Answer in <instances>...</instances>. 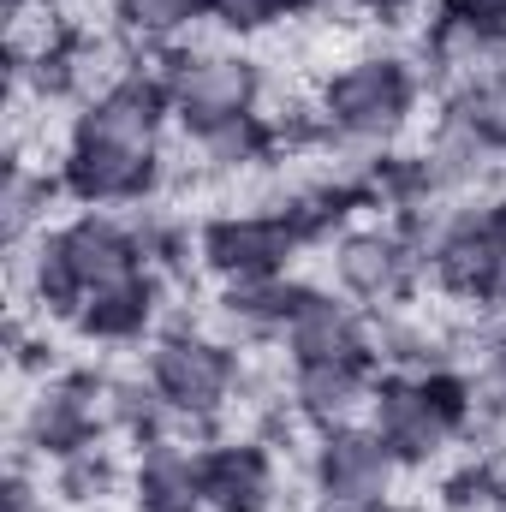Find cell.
<instances>
[{
    "label": "cell",
    "mask_w": 506,
    "mask_h": 512,
    "mask_svg": "<svg viewBox=\"0 0 506 512\" xmlns=\"http://www.w3.org/2000/svg\"><path fill=\"white\" fill-rule=\"evenodd\" d=\"M477 382L453 364L441 370H387L370 399L376 435L399 453V465H429L441 459L459 435L477 429Z\"/></svg>",
    "instance_id": "cell-1"
},
{
    "label": "cell",
    "mask_w": 506,
    "mask_h": 512,
    "mask_svg": "<svg viewBox=\"0 0 506 512\" xmlns=\"http://www.w3.org/2000/svg\"><path fill=\"white\" fill-rule=\"evenodd\" d=\"M417 96H423V72L405 54L376 48V54H358V60L334 66L322 78V90H316V108H322L334 137L364 143V149H387L411 126Z\"/></svg>",
    "instance_id": "cell-2"
},
{
    "label": "cell",
    "mask_w": 506,
    "mask_h": 512,
    "mask_svg": "<svg viewBox=\"0 0 506 512\" xmlns=\"http://www.w3.org/2000/svg\"><path fill=\"white\" fill-rule=\"evenodd\" d=\"M143 376L167 393V405L185 417V423H215L239 387H245V364H239V346L221 340V334H203V328H161L149 340V358H143Z\"/></svg>",
    "instance_id": "cell-3"
},
{
    "label": "cell",
    "mask_w": 506,
    "mask_h": 512,
    "mask_svg": "<svg viewBox=\"0 0 506 512\" xmlns=\"http://www.w3.org/2000/svg\"><path fill=\"white\" fill-rule=\"evenodd\" d=\"M423 268L441 298L477 310L506 280V197H477V203H459L453 215H441L429 233Z\"/></svg>",
    "instance_id": "cell-4"
},
{
    "label": "cell",
    "mask_w": 506,
    "mask_h": 512,
    "mask_svg": "<svg viewBox=\"0 0 506 512\" xmlns=\"http://www.w3.org/2000/svg\"><path fill=\"white\" fill-rule=\"evenodd\" d=\"M60 185L66 197H78L84 209H120V203H149L161 191L167 155L155 143H126V137H102V131L72 126L66 155H60Z\"/></svg>",
    "instance_id": "cell-5"
},
{
    "label": "cell",
    "mask_w": 506,
    "mask_h": 512,
    "mask_svg": "<svg viewBox=\"0 0 506 512\" xmlns=\"http://www.w3.org/2000/svg\"><path fill=\"white\" fill-rule=\"evenodd\" d=\"M298 251H310V239L298 233V221L286 209H227V215H209L197 227V262L221 286L292 274Z\"/></svg>",
    "instance_id": "cell-6"
},
{
    "label": "cell",
    "mask_w": 506,
    "mask_h": 512,
    "mask_svg": "<svg viewBox=\"0 0 506 512\" xmlns=\"http://www.w3.org/2000/svg\"><path fill=\"white\" fill-rule=\"evenodd\" d=\"M167 90H173V120L185 126V137H197L262 108V66L227 48L167 54Z\"/></svg>",
    "instance_id": "cell-7"
},
{
    "label": "cell",
    "mask_w": 506,
    "mask_h": 512,
    "mask_svg": "<svg viewBox=\"0 0 506 512\" xmlns=\"http://www.w3.org/2000/svg\"><path fill=\"white\" fill-rule=\"evenodd\" d=\"M328 262H334V286L346 298H358L364 310H399L417 280L429 274L423 268V245L393 221V227H346L334 245H328Z\"/></svg>",
    "instance_id": "cell-8"
},
{
    "label": "cell",
    "mask_w": 506,
    "mask_h": 512,
    "mask_svg": "<svg viewBox=\"0 0 506 512\" xmlns=\"http://www.w3.org/2000/svg\"><path fill=\"white\" fill-rule=\"evenodd\" d=\"M18 435H24V453H36L48 465L72 459V453H84L96 441H108V423H102V376L66 370V376L42 382V393L24 405Z\"/></svg>",
    "instance_id": "cell-9"
},
{
    "label": "cell",
    "mask_w": 506,
    "mask_h": 512,
    "mask_svg": "<svg viewBox=\"0 0 506 512\" xmlns=\"http://www.w3.org/2000/svg\"><path fill=\"white\" fill-rule=\"evenodd\" d=\"M42 233H48V227H42ZM48 245H54L60 262L72 268V280H78L84 298L102 292V286H120V280H131V274L149 268L143 239H137V221H120V215H108V209L72 215L66 227L48 233Z\"/></svg>",
    "instance_id": "cell-10"
},
{
    "label": "cell",
    "mask_w": 506,
    "mask_h": 512,
    "mask_svg": "<svg viewBox=\"0 0 506 512\" xmlns=\"http://www.w3.org/2000/svg\"><path fill=\"white\" fill-rule=\"evenodd\" d=\"M399 453L376 435V423H340L322 429L310 447V483L316 495H364V501H387L393 477H399Z\"/></svg>",
    "instance_id": "cell-11"
},
{
    "label": "cell",
    "mask_w": 506,
    "mask_h": 512,
    "mask_svg": "<svg viewBox=\"0 0 506 512\" xmlns=\"http://www.w3.org/2000/svg\"><path fill=\"white\" fill-rule=\"evenodd\" d=\"M381 382L376 358H322V364H292V382H286V405L304 429H340V423H358V411H370Z\"/></svg>",
    "instance_id": "cell-12"
},
{
    "label": "cell",
    "mask_w": 506,
    "mask_h": 512,
    "mask_svg": "<svg viewBox=\"0 0 506 512\" xmlns=\"http://www.w3.org/2000/svg\"><path fill=\"white\" fill-rule=\"evenodd\" d=\"M286 358L292 364H322V358H376V316L346 298V292H322L310 286V298L298 304L292 328H286Z\"/></svg>",
    "instance_id": "cell-13"
},
{
    "label": "cell",
    "mask_w": 506,
    "mask_h": 512,
    "mask_svg": "<svg viewBox=\"0 0 506 512\" xmlns=\"http://www.w3.org/2000/svg\"><path fill=\"white\" fill-rule=\"evenodd\" d=\"M280 501V465L268 441L233 435L203 447V512H274Z\"/></svg>",
    "instance_id": "cell-14"
},
{
    "label": "cell",
    "mask_w": 506,
    "mask_h": 512,
    "mask_svg": "<svg viewBox=\"0 0 506 512\" xmlns=\"http://www.w3.org/2000/svg\"><path fill=\"white\" fill-rule=\"evenodd\" d=\"M310 298V286L298 274H268V280H233L215 298V328L233 346H262V340H286L298 304Z\"/></svg>",
    "instance_id": "cell-15"
},
{
    "label": "cell",
    "mask_w": 506,
    "mask_h": 512,
    "mask_svg": "<svg viewBox=\"0 0 506 512\" xmlns=\"http://www.w3.org/2000/svg\"><path fill=\"white\" fill-rule=\"evenodd\" d=\"M131 501H137V512H203V447H191L179 435L137 447Z\"/></svg>",
    "instance_id": "cell-16"
},
{
    "label": "cell",
    "mask_w": 506,
    "mask_h": 512,
    "mask_svg": "<svg viewBox=\"0 0 506 512\" xmlns=\"http://www.w3.org/2000/svg\"><path fill=\"white\" fill-rule=\"evenodd\" d=\"M155 316H161V280H155V268H143V274L120 280V286L90 292L84 310L72 316V328H78L84 340L126 346V340H143V334L155 328Z\"/></svg>",
    "instance_id": "cell-17"
},
{
    "label": "cell",
    "mask_w": 506,
    "mask_h": 512,
    "mask_svg": "<svg viewBox=\"0 0 506 512\" xmlns=\"http://www.w3.org/2000/svg\"><path fill=\"white\" fill-rule=\"evenodd\" d=\"M102 423H108V435H126L131 447H149V441L173 435L185 417L167 405V393L149 376H102Z\"/></svg>",
    "instance_id": "cell-18"
},
{
    "label": "cell",
    "mask_w": 506,
    "mask_h": 512,
    "mask_svg": "<svg viewBox=\"0 0 506 512\" xmlns=\"http://www.w3.org/2000/svg\"><path fill=\"white\" fill-rule=\"evenodd\" d=\"M191 143H197V173H209V179H239V173H256V167H268L280 155V131L262 114L227 120L215 131H197Z\"/></svg>",
    "instance_id": "cell-19"
},
{
    "label": "cell",
    "mask_w": 506,
    "mask_h": 512,
    "mask_svg": "<svg viewBox=\"0 0 506 512\" xmlns=\"http://www.w3.org/2000/svg\"><path fill=\"white\" fill-rule=\"evenodd\" d=\"M441 120H453L459 131H471L483 149L506 155V66L483 72V78H465L447 90V108Z\"/></svg>",
    "instance_id": "cell-20"
},
{
    "label": "cell",
    "mask_w": 506,
    "mask_h": 512,
    "mask_svg": "<svg viewBox=\"0 0 506 512\" xmlns=\"http://www.w3.org/2000/svg\"><path fill=\"white\" fill-rule=\"evenodd\" d=\"M54 191H66V185H60V173H36L30 161H12V167H6V191H0V233H6V245H12V251H24V239L48 221Z\"/></svg>",
    "instance_id": "cell-21"
},
{
    "label": "cell",
    "mask_w": 506,
    "mask_h": 512,
    "mask_svg": "<svg viewBox=\"0 0 506 512\" xmlns=\"http://www.w3.org/2000/svg\"><path fill=\"white\" fill-rule=\"evenodd\" d=\"M120 483H126V471L108 453V441H96V447H84V453H72V459L54 465V495L66 507H102V501L120 495Z\"/></svg>",
    "instance_id": "cell-22"
},
{
    "label": "cell",
    "mask_w": 506,
    "mask_h": 512,
    "mask_svg": "<svg viewBox=\"0 0 506 512\" xmlns=\"http://www.w3.org/2000/svg\"><path fill=\"white\" fill-rule=\"evenodd\" d=\"M114 18H120V30L131 42L167 48V42H179L203 18V0H114Z\"/></svg>",
    "instance_id": "cell-23"
},
{
    "label": "cell",
    "mask_w": 506,
    "mask_h": 512,
    "mask_svg": "<svg viewBox=\"0 0 506 512\" xmlns=\"http://www.w3.org/2000/svg\"><path fill=\"white\" fill-rule=\"evenodd\" d=\"M501 507H506V477L489 453L465 459L459 471L441 477V512H501Z\"/></svg>",
    "instance_id": "cell-24"
},
{
    "label": "cell",
    "mask_w": 506,
    "mask_h": 512,
    "mask_svg": "<svg viewBox=\"0 0 506 512\" xmlns=\"http://www.w3.org/2000/svg\"><path fill=\"white\" fill-rule=\"evenodd\" d=\"M304 6L310 0H203V18H215L233 36H256V30H268V24H280Z\"/></svg>",
    "instance_id": "cell-25"
},
{
    "label": "cell",
    "mask_w": 506,
    "mask_h": 512,
    "mask_svg": "<svg viewBox=\"0 0 506 512\" xmlns=\"http://www.w3.org/2000/svg\"><path fill=\"white\" fill-rule=\"evenodd\" d=\"M477 417H506V334L483 340V364H477Z\"/></svg>",
    "instance_id": "cell-26"
},
{
    "label": "cell",
    "mask_w": 506,
    "mask_h": 512,
    "mask_svg": "<svg viewBox=\"0 0 506 512\" xmlns=\"http://www.w3.org/2000/svg\"><path fill=\"white\" fill-rule=\"evenodd\" d=\"M0 501H6V512H48L42 489L30 483V471H24V465H12V471H6V483H0Z\"/></svg>",
    "instance_id": "cell-27"
},
{
    "label": "cell",
    "mask_w": 506,
    "mask_h": 512,
    "mask_svg": "<svg viewBox=\"0 0 506 512\" xmlns=\"http://www.w3.org/2000/svg\"><path fill=\"white\" fill-rule=\"evenodd\" d=\"M441 6H453V12H465V18L489 24L495 36H506V0H441Z\"/></svg>",
    "instance_id": "cell-28"
},
{
    "label": "cell",
    "mask_w": 506,
    "mask_h": 512,
    "mask_svg": "<svg viewBox=\"0 0 506 512\" xmlns=\"http://www.w3.org/2000/svg\"><path fill=\"white\" fill-rule=\"evenodd\" d=\"M477 328H483V340H495V334H506V280L477 304Z\"/></svg>",
    "instance_id": "cell-29"
},
{
    "label": "cell",
    "mask_w": 506,
    "mask_h": 512,
    "mask_svg": "<svg viewBox=\"0 0 506 512\" xmlns=\"http://www.w3.org/2000/svg\"><path fill=\"white\" fill-rule=\"evenodd\" d=\"M310 512H393L387 501H364V495H316Z\"/></svg>",
    "instance_id": "cell-30"
},
{
    "label": "cell",
    "mask_w": 506,
    "mask_h": 512,
    "mask_svg": "<svg viewBox=\"0 0 506 512\" xmlns=\"http://www.w3.org/2000/svg\"><path fill=\"white\" fill-rule=\"evenodd\" d=\"M411 6H417V0H370L364 12H376V18H405Z\"/></svg>",
    "instance_id": "cell-31"
},
{
    "label": "cell",
    "mask_w": 506,
    "mask_h": 512,
    "mask_svg": "<svg viewBox=\"0 0 506 512\" xmlns=\"http://www.w3.org/2000/svg\"><path fill=\"white\" fill-rule=\"evenodd\" d=\"M310 6H370V0H310Z\"/></svg>",
    "instance_id": "cell-32"
},
{
    "label": "cell",
    "mask_w": 506,
    "mask_h": 512,
    "mask_svg": "<svg viewBox=\"0 0 506 512\" xmlns=\"http://www.w3.org/2000/svg\"><path fill=\"white\" fill-rule=\"evenodd\" d=\"M501 512H506V507H501Z\"/></svg>",
    "instance_id": "cell-33"
}]
</instances>
